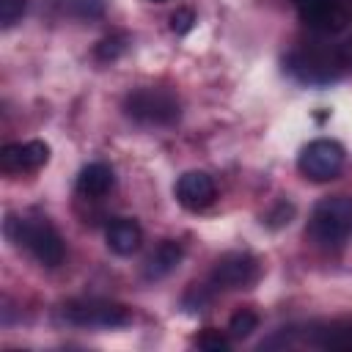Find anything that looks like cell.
I'll return each mask as SVG.
<instances>
[{"label": "cell", "mask_w": 352, "mask_h": 352, "mask_svg": "<svg viewBox=\"0 0 352 352\" xmlns=\"http://www.w3.org/2000/svg\"><path fill=\"white\" fill-rule=\"evenodd\" d=\"M6 234L16 248L28 250L44 267H58L66 258L63 236L47 217H38V214L36 217H14L11 214L6 223Z\"/></svg>", "instance_id": "obj_1"}, {"label": "cell", "mask_w": 352, "mask_h": 352, "mask_svg": "<svg viewBox=\"0 0 352 352\" xmlns=\"http://www.w3.org/2000/svg\"><path fill=\"white\" fill-rule=\"evenodd\" d=\"M124 113L143 126H170L182 118V102L168 88H138L126 94Z\"/></svg>", "instance_id": "obj_2"}, {"label": "cell", "mask_w": 352, "mask_h": 352, "mask_svg": "<svg viewBox=\"0 0 352 352\" xmlns=\"http://www.w3.org/2000/svg\"><path fill=\"white\" fill-rule=\"evenodd\" d=\"M352 234V198L333 195L314 206L311 236L324 248H338Z\"/></svg>", "instance_id": "obj_3"}, {"label": "cell", "mask_w": 352, "mask_h": 352, "mask_svg": "<svg viewBox=\"0 0 352 352\" xmlns=\"http://www.w3.org/2000/svg\"><path fill=\"white\" fill-rule=\"evenodd\" d=\"M344 160H346V151H344V146L338 140L319 138V140H311L300 151L297 168L311 182H330V179H336L341 173Z\"/></svg>", "instance_id": "obj_4"}, {"label": "cell", "mask_w": 352, "mask_h": 352, "mask_svg": "<svg viewBox=\"0 0 352 352\" xmlns=\"http://www.w3.org/2000/svg\"><path fill=\"white\" fill-rule=\"evenodd\" d=\"M63 319L80 327H124L132 322V314L121 302L110 300H69L63 305Z\"/></svg>", "instance_id": "obj_5"}, {"label": "cell", "mask_w": 352, "mask_h": 352, "mask_svg": "<svg viewBox=\"0 0 352 352\" xmlns=\"http://www.w3.org/2000/svg\"><path fill=\"white\" fill-rule=\"evenodd\" d=\"M344 60L346 58L336 50H297L289 55V72L302 82L322 85L341 74Z\"/></svg>", "instance_id": "obj_6"}, {"label": "cell", "mask_w": 352, "mask_h": 352, "mask_svg": "<svg viewBox=\"0 0 352 352\" xmlns=\"http://www.w3.org/2000/svg\"><path fill=\"white\" fill-rule=\"evenodd\" d=\"M258 278V261L245 250H231L217 258L209 283L214 289H248Z\"/></svg>", "instance_id": "obj_7"}, {"label": "cell", "mask_w": 352, "mask_h": 352, "mask_svg": "<svg viewBox=\"0 0 352 352\" xmlns=\"http://www.w3.org/2000/svg\"><path fill=\"white\" fill-rule=\"evenodd\" d=\"M294 6L300 19L316 33H338L349 22L341 0H294Z\"/></svg>", "instance_id": "obj_8"}, {"label": "cell", "mask_w": 352, "mask_h": 352, "mask_svg": "<svg viewBox=\"0 0 352 352\" xmlns=\"http://www.w3.org/2000/svg\"><path fill=\"white\" fill-rule=\"evenodd\" d=\"M50 160V146L44 140H28V143H8L0 148V168L6 173H25L38 170Z\"/></svg>", "instance_id": "obj_9"}, {"label": "cell", "mask_w": 352, "mask_h": 352, "mask_svg": "<svg viewBox=\"0 0 352 352\" xmlns=\"http://www.w3.org/2000/svg\"><path fill=\"white\" fill-rule=\"evenodd\" d=\"M173 192H176V201L184 209H190V212H201V209L212 206V201L217 195L212 176L204 173V170H187V173H182L176 179Z\"/></svg>", "instance_id": "obj_10"}, {"label": "cell", "mask_w": 352, "mask_h": 352, "mask_svg": "<svg viewBox=\"0 0 352 352\" xmlns=\"http://www.w3.org/2000/svg\"><path fill=\"white\" fill-rule=\"evenodd\" d=\"M104 239H107V248L116 256H132L140 248V242H143V231H140V226L132 217H116L107 226Z\"/></svg>", "instance_id": "obj_11"}, {"label": "cell", "mask_w": 352, "mask_h": 352, "mask_svg": "<svg viewBox=\"0 0 352 352\" xmlns=\"http://www.w3.org/2000/svg\"><path fill=\"white\" fill-rule=\"evenodd\" d=\"M116 187V173L104 162H91L77 176V192L82 198H102Z\"/></svg>", "instance_id": "obj_12"}, {"label": "cell", "mask_w": 352, "mask_h": 352, "mask_svg": "<svg viewBox=\"0 0 352 352\" xmlns=\"http://www.w3.org/2000/svg\"><path fill=\"white\" fill-rule=\"evenodd\" d=\"M182 256H184V250H182V245H179V242H173V239L160 242V245H157V250L146 258V267H143L146 280H160V278L170 275V272L182 264Z\"/></svg>", "instance_id": "obj_13"}, {"label": "cell", "mask_w": 352, "mask_h": 352, "mask_svg": "<svg viewBox=\"0 0 352 352\" xmlns=\"http://www.w3.org/2000/svg\"><path fill=\"white\" fill-rule=\"evenodd\" d=\"M316 344L327 349H352V324H330L319 330Z\"/></svg>", "instance_id": "obj_14"}, {"label": "cell", "mask_w": 352, "mask_h": 352, "mask_svg": "<svg viewBox=\"0 0 352 352\" xmlns=\"http://www.w3.org/2000/svg\"><path fill=\"white\" fill-rule=\"evenodd\" d=\"M256 327H258V316H256L253 311L242 308V311H236V314L231 316V322H228V336H231V338H248Z\"/></svg>", "instance_id": "obj_15"}, {"label": "cell", "mask_w": 352, "mask_h": 352, "mask_svg": "<svg viewBox=\"0 0 352 352\" xmlns=\"http://www.w3.org/2000/svg\"><path fill=\"white\" fill-rule=\"evenodd\" d=\"M63 11L80 19H94L104 14V0H63Z\"/></svg>", "instance_id": "obj_16"}, {"label": "cell", "mask_w": 352, "mask_h": 352, "mask_svg": "<svg viewBox=\"0 0 352 352\" xmlns=\"http://www.w3.org/2000/svg\"><path fill=\"white\" fill-rule=\"evenodd\" d=\"M126 50V36L124 33H116V36H107L96 44V58L99 60H116L121 52Z\"/></svg>", "instance_id": "obj_17"}, {"label": "cell", "mask_w": 352, "mask_h": 352, "mask_svg": "<svg viewBox=\"0 0 352 352\" xmlns=\"http://www.w3.org/2000/svg\"><path fill=\"white\" fill-rule=\"evenodd\" d=\"M195 344H198L201 349H206V352H228V349H231V341H228L220 330H204V333L195 338Z\"/></svg>", "instance_id": "obj_18"}, {"label": "cell", "mask_w": 352, "mask_h": 352, "mask_svg": "<svg viewBox=\"0 0 352 352\" xmlns=\"http://www.w3.org/2000/svg\"><path fill=\"white\" fill-rule=\"evenodd\" d=\"M28 8V0H0V25L3 28H11L22 19Z\"/></svg>", "instance_id": "obj_19"}, {"label": "cell", "mask_w": 352, "mask_h": 352, "mask_svg": "<svg viewBox=\"0 0 352 352\" xmlns=\"http://www.w3.org/2000/svg\"><path fill=\"white\" fill-rule=\"evenodd\" d=\"M192 25H195V14H192V8H176V11L170 14V30H173L176 36L190 33Z\"/></svg>", "instance_id": "obj_20"}, {"label": "cell", "mask_w": 352, "mask_h": 352, "mask_svg": "<svg viewBox=\"0 0 352 352\" xmlns=\"http://www.w3.org/2000/svg\"><path fill=\"white\" fill-rule=\"evenodd\" d=\"M346 58H349V60H352V44H349V52H346Z\"/></svg>", "instance_id": "obj_21"}, {"label": "cell", "mask_w": 352, "mask_h": 352, "mask_svg": "<svg viewBox=\"0 0 352 352\" xmlns=\"http://www.w3.org/2000/svg\"><path fill=\"white\" fill-rule=\"evenodd\" d=\"M151 3H162V0H151Z\"/></svg>", "instance_id": "obj_22"}]
</instances>
